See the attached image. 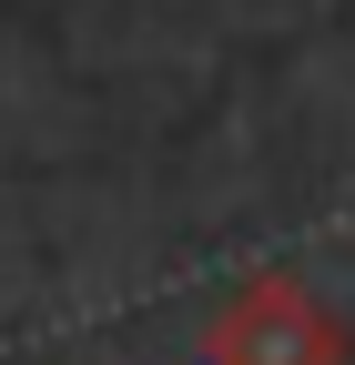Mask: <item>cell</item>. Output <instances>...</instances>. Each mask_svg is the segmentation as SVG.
I'll return each instance as SVG.
<instances>
[{
    "instance_id": "1",
    "label": "cell",
    "mask_w": 355,
    "mask_h": 365,
    "mask_svg": "<svg viewBox=\"0 0 355 365\" xmlns=\"http://www.w3.org/2000/svg\"><path fill=\"white\" fill-rule=\"evenodd\" d=\"M213 345H224V365H335V325H325L315 304H294L284 284L244 294Z\"/></svg>"
}]
</instances>
